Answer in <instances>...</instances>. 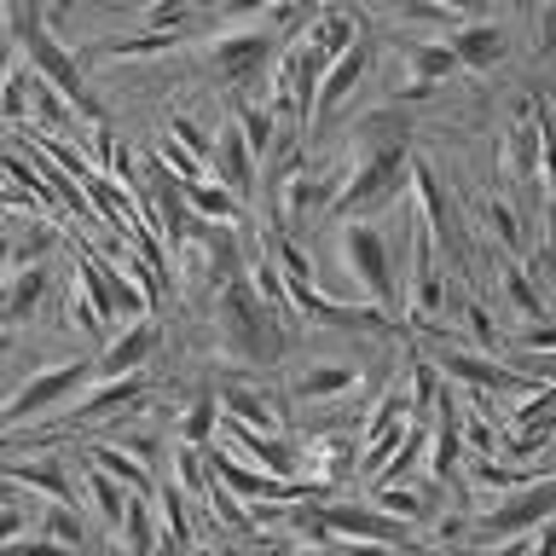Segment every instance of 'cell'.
<instances>
[{"label": "cell", "mask_w": 556, "mask_h": 556, "mask_svg": "<svg viewBox=\"0 0 556 556\" xmlns=\"http://www.w3.org/2000/svg\"><path fill=\"white\" fill-rule=\"evenodd\" d=\"M359 139H365V146H406L412 122H406V111H377V116L359 122Z\"/></svg>", "instance_id": "cell-30"}, {"label": "cell", "mask_w": 556, "mask_h": 556, "mask_svg": "<svg viewBox=\"0 0 556 556\" xmlns=\"http://www.w3.org/2000/svg\"><path fill=\"white\" fill-rule=\"evenodd\" d=\"M486 220H493V238H504V243H516V238H521V220H516V208H504L498 198L486 203Z\"/></svg>", "instance_id": "cell-36"}, {"label": "cell", "mask_w": 556, "mask_h": 556, "mask_svg": "<svg viewBox=\"0 0 556 556\" xmlns=\"http://www.w3.org/2000/svg\"><path fill=\"white\" fill-rule=\"evenodd\" d=\"M342 261H348V273H354V285L371 295L377 307L394 313V255H389V238L371 226V215L342 220Z\"/></svg>", "instance_id": "cell-5"}, {"label": "cell", "mask_w": 556, "mask_h": 556, "mask_svg": "<svg viewBox=\"0 0 556 556\" xmlns=\"http://www.w3.org/2000/svg\"><path fill=\"white\" fill-rule=\"evenodd\" d=\"M134 406H146V382H139V371L134 377H99V389H87L59 424H104V417L134 412Z\"/></svg>", "instance_id": "cell-11"}, {"label": "cell", "mask_w": 556, "mask_h": 556, "mask_svg": "<svg viewBox=\"0 0 556 556\" xmlns=\"http://www.w3.org/2000/svg\"><path fill=\"white\" fill-rule=\"evenodd\" d=\"M208 168H215V180L232 186L238 198H255V191H261V156H255V146H250V134L238 128V116H226L220 128H215Z\"/></svg>", "instance_id": "cell-8"}, {"label": "cell", "mask_w": 556, "mask_h": 556, "mask_svg": "<svg viewBox=\"0 0 556 556\" xmlns=\"http://www.w3.org/2000/svg\"><path fill=\"white\" fill-rule=\"evenodd\" d=\"M528 273L539 278V285H551V290H556V238H551V243H539V250H533Z\"/></svg>", "instance_id": "cell-37"}, {"label": "cell", "mask_w": 556, "mask_h": 556, "mask_svg": "<svg viewBox=\"0 0 556 556\" xmlns=\"http://www.w3.org/2000/svg\"><path fill=\"white\" fill-rule=\"evenodd\" d=\"M12 493H17V481H12V476H0V504H12Z\"/></svg>", "instance_id": "cell-40"}, {"label": "cell", "mask_w": 556, "mask_h": 556, "mask_svg": "<svg viewBox=\"0 0 556 556\" xmlns=\"http://www.w3.org/2000/svg\"><path fill=\"white\" fill-rule=\"evenodd\" d=\"M295 41H302L319 64H330V59H342V52L359 41V17H354V12H342V7H325V12H313V17H307V29L295 35Z\"/></svg>", "instance_id": "cell-13"}, {"label": "cell", "mask_w": 556, "mask_h": 556, "mask_svg": "<svg viewBox=\"0 0 556 556\" xmlns=\"http://www.w3.org/2000/svg\"><path fill=\"white\" fill-rule=\"evenodd\" d=\"M116 545H128V551H163L156 493H128V510H122V521H116Z\"/></svg>", "instance_id": "cell-17"}, {"label": "cell", "mask_w": 556, "mask_h": 556, "mask_svg": "<svg viewBox=\"0 0 556 556\" xmlns=\"http://www.w3.org/2000/svg\"><path fill=\"white\" fill-rule=\"evenodd\" d=\"M186 203L198 220H243V198L232 186H220L215 174H203V180H186Z\"/></svg>", "instance_id": "cell-19"}, {"label": "cell", "mask_w": 556, "mask_h": 556, "mask_svg": "<svg viewBox=\"0 0 556 556\" xmlns=\"http://www.w3.org/2000/svg\"><path fill=\"white\" fill-rule=\"evenodd\" d=\"M180 41V29H134V35H116V41H99L93 52L99 59H151V52H168Z\"/></svg>", "instance_id": "cell-26"}, {"label": "cell", "mask_w": 556, "mask_h": 556, "mask_svg": "<svg viewBox=\"0 0 556 556\" xmlns=\"http://www.w3.org/2000/svg\"><path fill=\"white\" fill-rule=\"evenodd\" d=\"M504 295H510V307L521 313V319H545V302H539V290H533V273L528 267H504Z\"/></svg>", "instance_id": "cell-31"}, {"label": "cell", "mask_w": 556, "mask_h": 556, "mask_svg": "<svg viewBox=\"0 0 556 556\" xmlns=\"http://www.w3.org/2000/svg\"><path fill=\"white\" fill-rule=\"evenodd\" d=\"M24 545H87L76 498H52V510H41V528L24 533Z\"/></svg>", "instance_id": "cell-22"}, {"label": "cell", "mask_w": 556, "mask_h": 556, "mask_svg": "<svg viewBox=\"0 0 556 556\" xmlns=\"http://www.w3.org/2000/svg\"><path fill=\"white\" fill-rule=\"evenodd\" d=\"M446 302V278H441V243L429 238V226L417 220V208H412V319L424 313V319H434Z\"/></svg>", "instance_id": "cell-9"}, {"label": "cell", "mask_w": 556, "mask_h": 556, "mask_svg": "<svg viewBox=\"0 0 556 556\" xmlns=\"http://www.w3.org/2000/svg\"><path fill=\"white\" fill-rule=\"evenodd\" d=\"M285 325H295V313L267 307L250 290V278H232V285L220 290V342H226V354H232V359H243V365L278 359V354H285V342H290Z\"/></svg>", "instance_id": "cell-1"}, {"label": "cell", "mask_w": 556, "mask_h": 556, "mask_svg": "<svg viewBox=\"0 0 556 556\" xmlns=\"http://www.w3.org/2000/svg\"><path fill=\"white\" fill-rule=\"evenodd\" d=\"M539 41H545L539 52H556V12H545V17H539Z\"/></svg>", "instance_id": "cell-38"}, {"label": "cell", "mask_w": 556, "mask_h": 556, "mask_svg": "<svg viewBox=\"0 0 556 556\" xmlns=\"http://www.w3.org/2000/svg\"><path fill=\"white\" fill-rule=\"evenodd\" d=\"M452 41V52H458V70H493V64H504V52H510V35H504L498 24H458L446 35Z\"/></svg>", "instance_id": "cell-15"}, {"label": "cell", "mask_w": 556, "mask_h": 556, "mask_svg": "<svg viewBox=\"0 0 556 556\" xmlns=\"http://www.w3.org/2000/svg\"><path fill=\"white\" fill-rule=\"evenodd\" d=\"M220 417H232L243 429H261V434H278V412L267 406V394H255V389H226Z\"/></svg>", "instance_id": "cell-25"}, {"label": "cell", "mask_w": 556, "mask_h": 556, "mask_svg": "<svg viewBox=\"0 0 556 556\" xmlns=\"http://www.w3.org/2000/svg\"><path fill=\"white\" fill-rule=\"evenodd\" d=\"M273 41H278L273 29H226L203 52H208V70L220 81L250 87V81H261V70H273Z\"/></svg>", "instance_id": "cell-7"}, {"label": "cell", "mask_w": 556, "mask_h": 556, "mask_svg": "<svg viewBox=\"0 0 556 556\" xmlns=\"http://www.w3.org/2000/svg\"><path fill=\"white\" fill-rule=\"evenodd\" d=\"M365 64H371V41H359L342 52V59H330L325 70H319V93H313V116H325V111H337V104L359 87V76H365Z\"/></svg>", "instance_id": "cell-14"}, {"label": "cell", "mask_w": 556, "mask_h": 556, "mask_svg": "<svg viewBox=\"0 0 556 556\" xmlns=\"http://www.w3.org/2000/svg\"><path fill=\"white\" fill-rule=\"evenodd\" d=\"M382 510H394V516H406V521H424L434 516V486H406V481H389V486H371Z\"/></svg>", "instance_id": "cell-27"}, {"label": "cell", "mask_w": 556, "mask_h": 556, "mask_svg": "<svg viewBox=\"0 0 556 556\" xmlns=\"http://www.w3.org/2000/svg\"><path fill=\"white\" fill-rule=\"evenodd\" d=\"M220 7L232 12V17H243V12H261V7H273V0H220Z\"/></svg>", "instance_id": "cell-39"}, {"label": "cell", "mask_w": 556, "mask_h": 556, "mask_svg": "<svg viewBox=\"0 0 556 556\" xmlns=\"http://www.w3.org/2000/svg\"><path fill=\"white\" fill-rule=\"evenodd\" d=\"M348 389H359V371H354V365H342V359L307 365V371L290 382L295 400H337V394H348Z\"/></svg>", "instance_id": "cell-21"}, {"label": "cell", "mask_w": 556, "mask_h": 556, "mask_svg": "<svg viewBox=\"0 0 556 556\" xmlns=\"http://www.w3.org/2000/svg\"><path fill=\"white\" fill-rule=\"evenodd\" d=\"M156 342H163L156 319H151V313H134V325H122V337L104 342L99 354H93V371H99V377H134L139 365L156 354Z\"/></svg>", "instance_id": "cell-10"}, {"label": "cell", "mask_w": 556, "mask_h": 556, "mask_svg": "<svg viewBox=\"0 0 556 556\" xmlns=\"http://www.w3.org/2000/svg\"><path fill=\"white\" fill-rule=\"evenodd\" d=\"M87 458H93L99 469H111L116 481H128V486H139V493H156V469L146 464V458H134L128 446H111V441H93L87 446Z\"/></svg>", "instance_id": "cell-23"}, {"label": "cell", "mask_w": 556, "mask_h": 556, "mask_svg": "<svg viewBox=\"0 0 556 556\" xmlns=\"http://www.w3.org/2000/svg\"><path fill=\"white\" fill-rule=\"evenodd\" d=\"M81 486H87V504H93V516L104 521V528H116L122 510H128V493H139V486L116 481L111 469H93V458H87V476H81Z\"/></svg>", "instance_id": "cell-20"}, {"label": "cell", "mask_w": 556, "mask_h": 556, "mask_svg": "<svg viewBox=\"0 0 556 556\" xmlns=\"http://www.w3.org/2000/svg\"><path fill=\"white\" fill-rule=\"evenodd\" d=\"M412 76H429V81H446L452 70H458V52H452V41H424L412 47Z\"/></svg>", "instance_id": "cell-29"}, {"label": "cell", "mask_w": 556, "mask_h": 556, "mask_svg": "<svg viewBox=\"0 0 556 556\" xmlns=\"http://www.w3.org/2000/svg\"><path fill=\"white\" fill-rule=\"evenodd\" d=\"M556 516V476H528L521 486H510L504 493V504H493V510H481L476 521V539H486V545H504V539H516V533H528L539 528V521H551Z\"/></svg>", "instance_id": "cell-4"}, {"label": "cell", "mask_w": 556, "mask_h": 556, "mask_svg": "<svg viewBox=\"0 0 556 556\" xmlns=\"http://www.w3.org/2000/svg\"><path fill=\"white\" fill-rule=\"evenodd\" d=\"M24 533H29V521H24V510H17V498L0 504V545H24Z\"/></svg>", "instance_id": "cell-35"}, {"label": "cell", "mask_w": 556, "mask_h": 556, "mask_svg": "<svg viewBox=\"0 0 556 556\" xmlns=\"http://www.w3.org/2000/svg\"><path fill=\"white\" fill-rule=\"evenodd\" d=\"M87 382H99L93 359H64V365H47V371H29L24 389H17L12 400H0V434H7V429H29V417L64 406L76 389H87Z\"/></svg>", "instance_id": "cell-3"}, {"label": "cell", "mask_w": 556, "mask_h": 556, "mask_svg": "<svg viewBox=\"0 0 556 556\" xmlns=\"http://www.w3.org/2000/svg\"><path fill=\"white\" fill-rule=\"evenodd\" d=\"M464 319H469V337H476V348H486V354H493V348H498V330H493V313H486L476 295L464 302Z\"/></svg>", "instance_id": "cell-33"}, {"label": "cell", "mask_w": 556, "mask_h": 556, "mask_svg": "<svg viewBox=\"0 0 556 556\" xmlns=\"http://www.w3.org/2000/svg\"><path fill=\"white\" fill-rule=\"evenodd\" d=\"M0 476H12L17 486L47 493V498H76V481H70L64 458H7V464H0Z\"/></svg>", "instance_id": "cell-16"}, {"label": "cell", "mask_w": 556, "mask_h": 556, "mask_svg": "<svg viewBox=\"0 0 556 556\" xmlns=\"http://www.w3.org/2000/svg\"><path fill=\"white\" fill-rule=\"evenodd\" d=\"M191 7H198V0H156L146 12V29H180V17H191Z\"/></svg>", "instance_id": "cell-34"}, {"label": "cell", "mask_w": 556, "mask_h": 556, "mask_svg": "<svg viewBox=\"0 0 556 556\" xmlns=\"http://www.w3.org/2000/svg\"><path fill=\"white\" fill-rule=\"evenodd\" d=\"M215 417H220V394H191V406H186V417H180V441L208 446V434H215Z\"/></svg>", "instance_id": "cell-28"}, {"label": "cell", "mask_w": 556, "mask_h": 556, "mask_svg": "<svg viewBox=\"0 0 556 556\" xmlns=\"http://www.w3.org/2000/svg\"><path fill=\"white\" fill-rule=\"evenodd\" d=\"M47 278H52V273L41 267V261H29V267L17 273L7 290H0V319H7V325H24V319H35V307L47 302Z\"/></svg>", "instance_id": "cell-18"}, {"label": "cell", "mask_w": 556, "mask_h": 556, "mask_svg": "<svg viewBox=\"0 0 556 556\" xmlns=\"http://www.w3.org/2000/svg\"><path fill=\"white\" fill-rule=\"evenodd\" d=\"M186 486L180 481H156V516H163V545H191V510H186Z\"/></svg>", "instance_id": "cell-24"}, {"label": "cell", "mask_w": 556, "mask_h": 556, "mask_svg": "<svg viewBox=\"0 0 556 556\" xmlns=\"http://www.w3.org/2000/svg\"><path fill=\"white\" fill-rule=\"evenodd\" d=\"M7 348H12V337H7V330H0V359H7Z\"/></svg>", "instance_id": "cell-42"}, {"label": "cell", "mask_w": 556, "mask_h": 556, "mask_svg": "<svg viewBox=\"0 0 556 556\" xmlns=\"http://www.w3.org/2000/svg\"><path fill=\"white\" fill-rule=\"evenodd\" d=\"M7 261H12V243H7V238H0V267H7Z\"/></svg>", "instance_id": "cell-41"}, {"label": "cell", "mask_w": 556, "mask_h": 556, "mask_svg": "<svg viewBox=\"0 0 556 556\" xmlns=\"http://www.w3.org/2000/svg\"><path fill=\"white\" fill-rule=\"evenodd\" d=\"M412 174V151L406 146H365V156L337 180V198H330V215L337 220H359V215H377L382 203L406 186Z\"/></svg>", "instance_id": "cell-2"}, {"label": "cell", "mask_w": 556, "mask_h": 556, "mask_svg": "<svg viewBox=\"0 0 556 556\" xmlns=\"http://www.w3.org/2000/svg\"><path fill=\"white\" fill-rule=\"evenodd\" d=\"M406 186H412V198H417V220L429 226V238L441 243V250H458V232H452V198L441 191V180H434V168L424 163V156H412V174H406Z\"/></svg>", "instance_id": "cell-12"}, {"label": "cell", "mask_w": 556, "mask_h": 556, "mask_svg": "<svg viewBox=\"0 0 556 556\" xmlns=\"http://www.w3.org/2000/svg\"><path fill=\"white\" fill-rule=\"evenodd\" d=\"M76 290L93 302V313L104 325L122 319V313H151V295L139 285H128V278L116 273V261H104L93 250H76Z\"/></svg>", "instance_id": "cell-6"}, {"label": "cell", "mask_w": 556, "mask_h": 556, "mask_svg": "<svg viewBox=\"0 0 556 556\" xmlns=\"http://www.w3.org/2000/svg\"><path fill=\"white\" fill-rule=\"evenodd\" d=\"M156 156H163V163H168L174 174H180V180H203V168H208L198 151H186V146H180V139H168V146L156 151Z\"/></svg>", "instance_id": "cell-32"}]
</instances>
